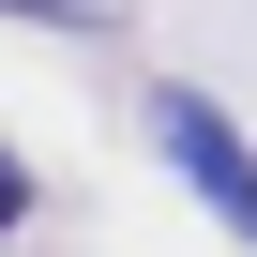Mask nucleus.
<instances>
[{"mask_svg":"<svg viewBox=\"0 0 257 257\" xmlns=\"http://www.w3.org/2000/svg\"><path fill=\"white\" fill-rule=\"evenodd\" d=\"M16 212H31V167H16V152H0V242H16Z\"/></svg>","mask_w":257,"mask_h":257,"instance_id":"nucleus-3","label":"nucleus"},{"mask_svg":"<svg viewBox=\"0 0 257 257\" xmlns=\"http://www.w3.org/2000/svg\"><path fill=\"white\" fill-rule=\"evenodd\" d=\"M152 152L197 182V212L212 227H242V257H257V137L212 106V91H152Z\"/></svg>","mask_w":257,"mask_h":257,"instance_id":"nucleus-1","label":"nucleus"},{"mask_svg":"<svg viewBox=\"0 0 257 257\" xmlns=\"http://www.w3.org/2000/svg\"><path fill=\"white\" fill-rule=\"evenodd\" d=\"M0 16H31V31H106V0H0Z\"/></svg>","mask_w":257,"mask_h":257,"instance_id":"nucleus-2","label":"nucleus"}]
</instances>
